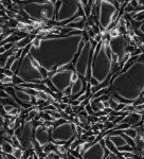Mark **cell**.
<instances>
[{
  "label": "cell",
  "instance_id": "obj_1",
  "mask_svg": "<svg viewBox=\"0 0 144 159\" xmlns=\"http://www.w3.org/2000/svg\"><path fill=\"white\" fill-rule=\"evenodd\" d=\"M85 41L87 40L83 37V34L50 37L41 39L38 49L31 47L35 52L30 51L29 53L48 71V77L50 79L58 68L70 64Z\"/></svg>",
  "mask_w": 144,
  "mask_h": 159
},
{
  "label": "cell",
  "instance_id": "obj_2",
  "mask_svg": "<svg viewBox=\"0 0 144 159\" xmlns=\"http://www.w3.org/2000/svg\"><path fill=\"white\" fill-rule=\"evenodd\" d=\"M109 90L117 100L123 101L125 105L144 96V54L138 59L126 71L121 72L110 84Z\"/></svg>",
  "mask_w": 144,
  "mask_h": 159
},
{
  "label": "cell",
  "instance_id": "obj_3",
  "mask_svg": "<svg viewBox=\"0 0 144 159\" xmlns=\"http://www.w3.org/2000/svg\"><path fill=\"white\" fill-rule=\"evenodd\" d=\"M108 43V40L100 41L94 49L95 52L91 63V79L97 83L104 82L111 73V51Z\"/></svg>",
  "mask_w": 144,
  "mask_h": 159
},
{
  "label": "cell",
  "instance_id": "obj_4",
  "mask_svg": "<svg viewBox=\"0 0 144 159\" xmlns=\"http://www.w3.org/2000/svg\"><path fill=\"white\" fill-rule=\"evenodd\" d=\"M21 9L32 19L37 22H47L55 16V3L56 1H28L21 2L16 1Z\"/></svg>",
  "mask_w": 144,
  "mask_h": 159
},
{
  "label": "cell",
  "instance_id": "obj_5",
  "mask_svg": "<svg viewBox=\"0 0 144 159\" xmlns=\"http://www.w3.org/2000/svg\"><path fill=\"white\" fill-rule=\"evenodd\" d=\"M97 45V43L92 38L85 41L82 46L79 57L74 63V71L79 77L86 80L87 82H89L91 79V63L93 57V51Z\"/></svg>",
  "mask_w": 144,
  "mask_h": 159
},
{
  "label": "cell",
  "instance_id": "obj_6",
  "mask_svg": "<svg viewBox=\"0 0 144 159\" xmlns=\"http://www.w3.org/2000/svg\"><path fill=\"white\" fill-rule=\"evenodd\" d=\"M75 127L77 125L65 119H59V124L54 122V126L51 130L50 138L52 139V143L55 145H63L66 142L72 141L75 137Z\"/></svg>",
  "mask_w": 144,
  "mask_h": 159
},
{
  "label": "cell",
  "instance_id": "obj_7",
  "mask_svg": "<svg viewBox=\"0 0 144 159\" xmlns=\"http://www.w3.org/2000/svg\"><path fill=\"white\" fill-rule=\"evenodd\" d=\"M15 74L20 77L24 83H38V84H42V81H44V77H41L39 71L32 65L29 53L21 61H19V66H18L17 71H16Z\"/></svg>",
  "mask_w": 144,
  "mask_h": 159
},
{
  "label": "cell",
  "instance_id": "obj_8",
  "mask_svg": "<svg viewBox=\"0 0 144 159\" xmlns=\"http://www.w3.org/2000/svg\"><path fill=\"white\" fill-rule=\"evenodd\" d=\"M79 11V1H56L55 14L56 21L63 24H67L73 19L74 16H79L77 12Z\"/></svg>",
  "mask_w": 144,
  "mask_h": 159
},
{
  "label": "cell",
  "instance_id": "obj_9",
  "mask_svg": "<svg viewBox=\"0 0 144 159\" xmlns=\"http://www.w3.org/2000/svg\"><path fill=\"white\" fill-rule=\"evenodd\" d=\"M117 8L113 4V1H100V8H99V24L100 29L107 30L108 27L112 24V17L117 11Z\"/></svg>",
  "mask_w": 144,
  "mask_h": 159
},
{
  "label": "cell",
  "instance_id": "obj_10",
  "mask_svg": "<svg viewBox=\"0 0 144 159\" xmlns=\"http://www.w3.org/2000/svg\"><path fill=\"white\" fill-rule=\"evenodd\" d=\"M74 70H58L50 77V81L58 92H64L72 85V77Z\"/></svg>",
  "mask_w": 144,
  "mask_h": 159
},
{
  "label": "cell",
  "instance_id": "obj_11",
  "mask_svg": "<svg viewBox=\"0 0 144 159\" xmlns=\"http://www.w3.org/2000/svg\"><path fill=\"white\" fill-rule=\"evenodd\" d=\"M109 154V151L101 144L100 141H95L83 152L81 159H105Z\"/></svg>",
  "mask_w": 144,
  "mask_h": 159
},
{
  "label": "cell",
  "instance_id": "obj_12",
  "mask_svg": "<svg viewBox=\"0 0 144 159\" xmlns=\"http://www.w3.org/2000/svg\"><path fill=\"white\" fill-rule=\"evenodd\" d=\"M34 124L33 121H26L22 124V128H21V135L19 138L20 141L21 149L24 151H28L30 149L34 150V144H33V132H34Z\"/></svg>",
  "mask_w": 144,
  "mask_h": 159
},
{
  "label": "cell",
  "instance_id": "obj_13",
  "mask_svg": "<svg viewBox=\"0 0 144 159\" xmlns=\"http://www.w3.org/2000/svg\"><path fill=\"white\" fill-rule=\"evenodd\" d=\"M108 45L111 53L117 54L119 56V62H120L124 54L127 52V49L129 46V40L127 39L125 35H119L110 39Z\"/></svg>",
  "mask_w": 144,
  "mask_h": 159
},
{
  "label": "cell",
  "instance_id": "obj_14",
  "mask_svg": "<svg viewBox=\"0 0 144 159\" xmlns=\"http://www.w3.org/2000/svg\"><path fill=\"white\" fill-rule=\"evenodd\" d=\"M34 140L40 147L48 144L50 142V132L47 130L42 125L36 126L35 132H34Z\"/></svg>",
  "mask_w": 144,
  "mask_h": 159
},
{
  "label": "cell",
  "instance_id": "obj_15",
  "mask_svg": "<svg viewBox=\"0 0 144 159\" xmlns=\"http://www.w3.org/2000/svg\"><path fill=\"white\" fill-rule=\"evenodd\" d=\"M107 138L112 142V144L115 145L117 150H119V149H121V147L128 145L126 139H125L124 135L121 132H119V134H115H115H110V135L107 136Z\"/></svg>",
  "mask_w": 144,
  "mask_h": 159
},
{
  "label": "cell",
  "instance_id": "obj_16",
  "mask_svg": "<svg viewBox=\"0 0 144 159\" xmlns=\"http://www.w3.org/2000/svg\"><path fill=\"white\" fill-rule=\"evenodd\" d=\"M141 120H142V116L134 112H130V114H127L121 122H122V123L128 124L129 126H132V125H137V124H139L141 122Z\"/></svg>",
  "mask_w": 144,
  "mask_h": 159
},
{
  "label": "cell",
  "instance_id": "obj_17",
  "mask_svg": "<svg viewBox=\"0 0 144 159\" xmlns=\"http://www.w3.org/2000/svg\"><path fill=\"white\" fill-rule=\"evenodd\" d=\"M15 99H17L18 101H21V102H26V103H30L31 102V99L32 97L28 94L24 89H17L15 88ZM14 99V100H15Z\"/></svg>",
  "mask_w": 144,
  "mask_h": 159
},
{
  "label": "cell",
  "instance_id": "obj_18",
  "mask_svg": "<svg viewBox=\"0 0 144 159\" xmlns=\"http://www.w3.org/2000/svg\"><path fill=\"white\" fill-rule=\"evenodd\" d=\"M121 132H122L123 135L126 136V137H128V138L132 139L134 141L138 138V135H139V130H137V128H134L132 126H130L129 128H126V130H121Z\"/></svg>",
  "mask_w": 144,
  "mask_h": 159
},
{
  "label": "cell",
  "instance_id": "obj_19",
  "mask_svg": "<svg viewBox=\"0 0 144 159\" xmlns=\"http://www.w3.org/2000/svg\"><path fill=\"white\" fill-rule=\"evenodd\" d=\"M14 145L12 144V142L10 141H3L1 143V152L4 155H12L13 151H14Z\"/></svg>",
  "mask_w": 144,
  "mask_h": 159
},
{
  "label": "cell",
  "instance_id": "obj_20",
  "mask_svg": "<svg viewBox=\"0 0 144 159\" xmlns=\"http://www.w3.org/2000/svg\"><path fill=\"white\" fill-rule=\"evenodd\" d=\"M30 44H31V39H30V35H29V36H26V37H24V38L20 39V40L17 41V43H15L14 48H16L18 50H24V48Z\"/></svg>",
  "mask_w": 144,
  "mask_h": 159
},
{
  "label": "cell",
  "instance_id": "obj_21",
  "mask_svg": "<svg viewBox=\"0 0 144 159\" xmlns=\"http://www.w3.org/2000/svg\"><path fill=\"white\" fill-rule=\"evenodd\" d=\"M12 156L15 159H21L24 157V150L20 149V147H15L12 153Z\"/></svg>",
  "mask_w": 144,
  "mask_h": 159
},
{
  "label": "cell",
  "instance_id": "obj_22",
  "mask_svg": "<svg viewBox=\"0 0 144 159\" xmlns=\"http://www.w3.org/2000/svg\"><path fill=\"white\" fill-rule=\"evenodd\" d=\"M121 156L119 157V159H141L140 157H138L136 154L132 153H120Z\"/></svg>",
  "mask_w": 144,
  "mask_h": 159
},
{
  "label": "cell",
  "instance_id": "obj_23",
  "mask_svg": "<svg viewBox=\"0 0 144 159\" xmlns=\"http://www.w3.org/2000/svg\"><path fill=\"white\" fill-rule=\"evenodd\" d=\"M81 142H82V141H81L77 137H75V138L72 140V142L69 144V150H70V151H75L77 147H79V145L81 144Z\"/></svg>",
  "mask_w": 144,
  "mask_h": 159
},
{
  "label": "cell",
  "instance_id": "obj_24",
  "mask_svg": "<svg viewBox=\"0 0 144 159\" xmlns=\"http://www.w3.org/2000/svg\"><path fill=\"white\" fill-rule=\"evenodd\" d=\"M108 103H109V108H111L112 110H115L120 102H119V101L117 100L115 97H112V96H111V97H110V99L108 100Z\"/></svg>",
  "mask_w": 144,
  "mask_h": 159
},
{
  "label": "cell",
  "instance_id": "obj_25",
  "mask_svg": "<svg viewBox=\"0 0 144 159\" xmlns=\"http://www.w3.org/2000/svg\"><path fill=\"white\" fill-rule=\"evenodd\" d=\"M132 18H134V20L137 21V22L143 21L144 20V10H141V11H139L138 13H136Z\"/></svg>",
  "mask_w": 144,
  "mask_h": 159
},
{
  "label": "cell",
  "instance_id": "obj_26",
  "mask_svg": "<svg viewBox=\"0 0 144 159\" xmlns=\"http://www.w3.org/2000/svg\"><path fill=\"white\" fill-rule=\"evenodd\" d=\"M15 61H16V59H15L14 55L9 56V57H8V59H6V67H4V69L11 70V67L13 66V64H14Z\"/></svg>",
  "mask_w": 144,
  "mask_h": 159
},
{
  "label": "cell",
  "instance_id": "obj_27",
  "mask_svg": "<svg viewBox=\"0 0 144 159\" xmlns=\"http://www.w3.org/2000/svg\"><path fill=\"white\" fill-rule=\"evenodd\" d=\"M95 141H97V136L95 135H90L85 138V142H87L89 144H92V143H94Z\"/></svg>",
  "mask_w": 144,
  "mask_h": 159
},
{
  "label": "cell",
  "instance_id": "obj_28",
  "mask_svg": "<svg viewBox=\"0 0 144 159\" xmlns=\"http://www.w3.org/2000/svg\"><path fill=\"white\" fill-rule=\"evenodd\" d=\"M1 107H2V109L4 110V112H6V115H8L10 112H12V110L15 108V107H16V106H14V105H4V106H1Z\"/></svg>",
  "mask_w": 144,
  "mask_h": 159
},
{
  "label": "cell",
  "instance_id": "obj_29",
  "mask_svg": "<svg viewBox=\"0 0 144 159\" xmlns=\"http://www.w3.org/2000/svg\"><path fill=\"white\" fill-rule=\"evenodd\" d=\"M2 46H3V48H4L6 52V51H10L11 49L14 48V44H13V43H6V44H3Z\"/></svg>",
  "mask_w": 144,
  "mask_h": 159
},
{
  "label": "cell",
  "instance_id": "obj_30",
  "mask_svg": "<svg viewBox=\"0 0 144 159\" xmlns=\"http://www.w3.org/2000/svg\"><path fill=\"white\" fill-rule=\"evenodd\" d=\"M2 73L8 77H12L13 75H14V72H13L12 70H8V69H3Z\"/></svg>",
  "mask_w": 144,
  "mask_h": 159
},
{
  "label": "cell",
  "instance_id": "obj_31",
  "mask_svg": "<svg viewBox=\"0 0 144 159\" xmlns=\"http://www.w3.org/2000/svg\"><path fill=\"white\" fill-rule=\"evenodd\" d=\"M10 96L4 91V89H0V99H10Z\"/></svg>",
  "mask_w": 144,
  "mask_h": 159
},
{
  "label": "cell",
  "instance_id": "obj_32",
  "mask_svg": "<svg viewBox=\"0 0 144 159\" xmlns=\"http://www.w3.org/2000/svg\"><path fill=\"white\" fill-rule=\"evenodd\" d=\"M64 112H65V114L66 115H72V114H73V112H72V107H71L70 105H68L67 107H66V109L65 110H64Z\"/></svg>",
  "mask_w": 144,
  "mask_h": 159
},
{
  "label": "cell",
  "instance_id": "obj_33",
  "mask_svg": "<svg viewBox=\"0 0 144 159\" xmlns=\"http://www.w3.org/2000/svg\"><path fill=\"white\" fill-rule=\"evenodd\" d=\"M3 127H4V117L0 115V130H2Z\"/></svg>",
  "mask_w": 144,
  "mask_h": 159
},
{
  "label": "cell",
  "instance_id": "obj_34",
  "mask_svg": "<svg viewBox=\"0 0 144 159\" xmlns=\"http://www.w3.org/2000/svg\"><path fill=\"white\" fill-rule=\"evenodd\" d=\"M139 31H140V33H141L142 35L144 36V22H142L141 24H140V27H139Z\"/></svg>",
  "mask_w": 144,
  "mask_h": 159
},
{
  "label": "cell",
  "instance_id": "obj_35",
  "mask_svg": "<svg viewBox=\"0 0 144 159\" xmlns=\"http://www.w3.org/2000/svg\"><path fill=\"white\" fill-rule=\"evenodd\" d=\"M66 159H77L75 156H73L71 153H67V157H66Z\"/></svg>",
  "mask_w": 144,
  "mask_h": 159
},
{
  "label": "cell",
  "instance_id": "obj_36",
  "mask_svg": "<svg viewBox=\"0 0 144 159\" xmlns=\"http://www.w3.org/2000/svg\"><path fill=\"white\" fill-rule=\"evenodd\" d=\"M3 53H6V50H4L3 46H0V55H1V54H3Z\"/></svg>",
  "mask_w": 144,
  "mask_h": 159
},
{
  "label": "cell",
  "instance_id": "obj_37",
  "mask_svg": "<svg viewBox=\"0 0 144 159\" xmlns=\"http://www.w3.org/2000/svg\"><path fill=\"white\" fill-rule=\"evenodd\" d=\"M3 158V153L2 152H0V159H2Z\"/></svg>",
  "mask_w": 144,
  "mask_h": 159
},
{
  "label": "cell",
  "instance_id": "obj_38",
  "mask_svg": "<svg viewBox=\"0 0 144 159\" xmlns=\"http://www.w3.org/2000/svg\"><path fill=\"white\" fill-rule=\"evenodd\" d=\"M3 33V30H2V28H0V35H1V34H2Z\"/></svg>",
  "mask_w": 144,
  "mask_h": 159
},
{
  "label": "cell",
  "instance_id": "obj_39",
  "mask_svg": "<svg viewBox=\"0 0 144 159\" xmlns=\"http://www.w3.org/2000/svg\"><path fill=\"white\" fill-rule=\"evenodd\" d=\"M142 154H143V155H144V147H143V149H142Z\"/></svg>",
  "mask_w": 144,
  "mask_h": 159
}]
</instances>
